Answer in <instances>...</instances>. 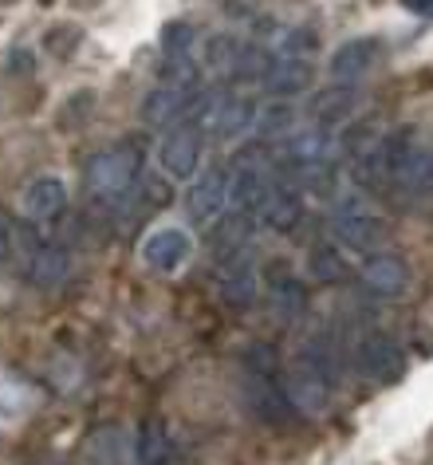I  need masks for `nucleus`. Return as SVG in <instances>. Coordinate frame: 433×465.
Returning a JSON list of instances; mask_svg holds the SVG:
<instances>
[{"label": "nucleus", "instance_id": "nucleus-2", "mask_svg": "<svg viewBox=\"0 0 433 465\" xmlns=\"http://www.w3.org/2000/svg\"><path fill=\"white\" fill-rule=\"evenodd\" d=\"M331 232L355 252H379L386 241V221L367 205V197L359 193H339L335 202V217H331Z\"/></svg>", "mask_w": 433, "mask_h": 465}, {"label": "nucleus", "instance_id": "nucleus-29", "mask_svg": "<svg viewBox=\"0 0 433 465\" xmlns=\"http://www.w3.org/2000/svg\"><path fill=\"white\" fill-rule=\"evenodd\" d=\"M315 48H320L315 28H288L284 40H276V55H284V60H311Z\"/></svg>", "mask_w": 433, "mask_h": 465}, {"label": "nucleus", "instance_id": "nucleus-1", "mask_svg": "<svg viewBox=\"0 0 433 465\" xmlns=\"http://www.w3.org/2000/svg\"><path fill=\"white\" fill-rule=\"evenodd\" d=\"M143 162H146V150H143V143H134V138H123V143L87 154V162H84L87 193L107 205L126 202V197L134 193V185L143 182Z\"/></svg>", "mask_w": 433, "mask_h": 465}, {"label": "nucleus", "instance_id": "nucleus-20", "mask_svg": "<svg viewBox=\"0 0 433 465\" xmlns=\"http://www.w3.org/2000/svg\"><path fill=\"white\" fill-rule=\"evenodd\" d=\"M394 185H402L406 193H418V197H433V146L418 143L414 154L394 173Z\"/></svg>", "mask_w": 433, "mask_h": 465}, {"label": "nucleus", "instance_id": "nucleus-12", "mask_svg": "<svg viewBox=\"0 0 433 465\" xmlns=\"http://www.w3.org/2000/svg\"><path fill=\"white\" fill-rule=\"evenodd\" d=\"M261 225L264 229H272V232H291L300 225V217H303V193H300V185L291 182V178H276L272 185V193H268V202L261 213Z\"/></svg>", "mask_w": 433, "mask_h": 465}, {"label": "nucleus", "instance_id": "nucleus-9", "mask_svg": "<svg viewBox=\"0 0 433 465\" xmlns=\"http://www.w3.org/2000/svg\"><path fill=\"white\" fill-rule=\"evenodd\" d=\"M193 257V237L178 225L170 229H154L150 237L143 241V261L150 264L154 272H178L185 261Z\"/></svg>", "mask_w": 433, "mask_h": 465}, {"label": "nucleus", "instance_id": "nucleus-26", "mask_svg": "<svg viewBox=\"0 0 433 465\" xmlns=\"http://www.w3.org/2000/svg\"><path fill=\"white\" fill-rule=\"evenodd\" d=\"M193 40H197V32L190 20H170V25L162 28V60H182V55H190Z\"/></svg>", "mask_w": 433, "mask_h": 465}, {"label": "nucleus", "instance_id": "nucleus-5", "mask_svg": "<svg viewBox=\"0 0 433 465\" xmlns=\"http://www.w3.org/2000/svg\"><path fill=\"white\" fill-rule=\"evenodd\" d=\"M244 402L268 426H284L300 414L284 391V375H244Z\"/></svg>", "mask_w": 433, "mask_h": 465}, {"label": "nucleus", "instance_id": "nucleus-7", "mask_svg": "<svg viewBox=\"0 0 433 465\" xmlns=\"http://www.w3.org/2000/svg\"><path fill=\"white\" fill-rule=\"evenodd\" d=\"M379 55H382V44L374 36H355V40L339 44L331 52V60H327L331 84H359V79H367L374 72V64H379Z\"/></svg>", "mask_w": 433, "mask_h": 465}, {"label": "nucleus", "instance_id": "nucleus-18", "mask_svg": "<svg viewBox=\"0 0 433 465\" xmlns=\"http://www.w3.org/2000/svg\"><path fill=\"white\" fill-rule=\"evenodd\" d=\"M276 182H268V170H252V166H237L232 170V185H229V202L244 209V213H261L268 193Z\"/></svg>", "mask_w": 433, "mask_h": 465}, {"label": "nucleus", "instance_id": "nucleus-14", "mask_svg": "<svg viewBox=\"0 0 433 465\" xmlns=\"http://www.w3.org/2000/svg\"><path fill=\"white\" fill-rule=\"evenodd\" d=\"M256 119H261V107L249 95H229L217 99L213 111H209V126H213L217 138H241L256 131Z\"/></svg>", "mask_w": 433, "mask_h": 465}, {"label": "nucleus", "instance_id": "nucleus-25", "mask_svg": "<svg viewBox=\"0 0 433 465\" xmlns=\"http://www.w3.org/2000/svg\"><path fill=\"white\" fill-rule=\"evenodd\" d=\"M300 114L296 107H288V103H272V107L261 111V119H256V134L261 138H288L291 131H296Z\"/></svg>", "mask_w": 433, "mask_h": 465}, {"label": "nucleus", "instance_id": "nucleus-6", "mask_svg": "<svg viewBox=\"0 0 433 465\" xmlns=\"http://www.w3.org/2000/svg\"><path fill=\"white\" fill-rule=\"evenodd\" d=\"M217 292L229 308H252L256 300V269H252V257L249 249H237V252H221V264H217Z\"/></svg>", "mask_w": 433, "mask_h": 465}, {"label": "nucleus", "instance_id": "nucleus-11", "mask_svg": "<svg viewBox=\"0 0 433 465\" xmlns=\"http://www.w3.org/2000/svg\"><path fill=\"white\" fill-rule=\"evenodd\" d=\"M331 387L335 382L327 375H320L315 367H308V363H296L284 375V391H288V399L300 414H323L327 402H331Z\"/></svg>", "mask_w": 433, "mask_h": 465}, {"label": "nucleus", "instance_id": "nucleus-13", "mask_svg": "<svg viewBox=\"0 0 433 465\" xmlns=\"http://www.w3.org/2000/svg\"><path fill=\"white\" fill-rule=\"evenodd\" d=\"M362 284L370 288V296H402L409 288V269L398 252H367Z\"/></svg>", "mask_w": 433, "mask_h": 465}, {"label": "nucleus", "instance_id": "nucleus-30", "mask_svg": "<svg viewBox=\"0 0 433 465\" xmlns=\"http://www.w3.org/2000/svg\"><path fill=\"white\" fill-rule=\"evenodd\" d=\"M244 375H280L276 347H268V343H252L249 351H244Z\"/></svg>", "mask_w": 433, "mask_h": 465}, {"label": "nucleus", "instance_id": "nucleus-15", "mask_svg": "<svg viewBox=\"0 0 433 465\" xmlns=\"http://www.w3.org/2000/svg\"><path fill=\"white\" fill-rule=\"evenodd\" d=\"M359 107V91L355 84H331L327 91H315V99H311V123L315 126H327V131H339V126H347V119L355 114Z\"/></svg>", "mask_w": 433, "mask_h": 465}, {"label": "nucleus", "instance_id": "nucleus-10", "mask_svg": "<svg viewBox=\"0 0 433 465\" xmlns=\"http://www.w3.org/2000/svg\"><path fill=\"white\" fill-rule=\"evenodd\" d=\"M20 205H25L28 221H40V225L60 221L67 213V185H64V178H55V173H40V178H32L25 185V193H20Z\"/></svg>", "mask_w": 433, "mask_h": 465}, {"label": "nucleus", "instance_id": "nucleus-22", "mask_svg": "<svg viewBox=\"0 0 433 465\" xmlns=\"http://www.w3.org/2000/svg\"><path fill=\"white\" fill-rule=\"evenodd\" d=\"M268 276H272V272H268ZM272 308L284 320H300L303 308H308V292H303V284L284 269V264H280L276 276H272Z\"/></svg>", "mask_w": 433, "mask_h": 465}, {"label": "nucleus", "instance_id": "nucleus-24", "mask_svg": "<svg viewBox=\"0 0 433 465\" xmlns=\"http://www.w3.org/2000/svg\"><path fill=\"white\" fill-rule=\"evenodd\" d=\"M308 272L320 284H339V281H347V261L335 245H315L308 257Z\"/></svg>", "mask_w": 433, "mask_h": 465}, {"label": "nucleus", "instance_id": "nucleus-16", "mask_svg": "<svg viewBox=\"0 0 433 465\" xmlns=\"http://www.w3.org/2000/svg\"><path fill=\"white\" fill-rule=\"evenodd\" d=\"M311 79H315L311 60H284V55H276L268 75L261 79V87L272 99H300L303 91H311Z\"/></svg>", "mask_w": 433, "mask_h": 465}, {"label": "nucleus", "instance_id": "nucleus-4", "mask_svg": "<svg viewBox=\"0 0 433 465\" xmlns=\"http://www.w3.org/2000/svg\"><path fill=\"white\" fill-rule=\"evenodd\" d=\"M355 367H359L362 379L379 382V387H390V382L402 379L406 359H402V347H398L390 335L370 331V335H362L359 347H355Z\"/></svg>", "mask_w": 433, "mask_h": 465}, {"label": "nucleus", "instance_id": "nucleus-17", "mask_svg": "<svg viewBox=\"0 0 433 465\" xmlns=\"http://www.w3.org/2000/svg\"><path fill=\"white\" fill-rule=\"evenodd\" d=\"M25 272L36 288H48L52 292V288H60L67 281V272H72V252H67L60 241H44V245L28 257Z\"/></svg>", "mask_w": 433, "mask_h": 465}, {"label": "nucleus", "instance_id": "nucleus-23", "mask_svg": "<svg viewBox=\"0 0 433 465\" xmlns=\"http://www.w3.org/2000/svg\"><path fill=\"white\" fill-rule=\"evenodd\" d=\"M241 52H244L241 40H232V36H209L202 64H205L209 75H229L232 79V72H237V64H241Z\"/></svg>", "mask_w": 433, "mask_h": 465}, {"label": "nucleus", "instance_id": "nucleus-33", "mask_svg": "<svg viewBox=\"0 0 433 465\" xmlns=\"http://www.w3.org/2000/svg\"><path fill=\"white\" fill-rule=\"evenodd\" d=\"M8 60H13V67H25V75L32 72V55H28L25 48H13V55H8Z\"/></svg>", "mask_w": 433, "mask_h": 465}, {"label": "nucleus", "instance_id": "nucleus-31", "mask_svg": "<svg viewBox=\"0 0 433 465\" xmlns=\"http://www.w3.org/2000/svg\"><path fill=\"white\" fill-rule=\"evenodd\" d=\"M13 249H16V225H13V217L0 209V264L13 257Z\"/></svg>", "mask_w": 433, "mask_h": 465}, {"label": "nucleus", "instance_id": "nucleus-27", "mask_svg": "<svg viewBox=\"0 0 433 465\" xmlns=\"http://www.w3.org/2000/svg\"><path fill=\"white\" fill-rule=\"evenodd\" d=\"M87 450H91V461L95 465H119L123 450H126V438H123V430L107 426V430H99V434H91Z\"/></svg>", "mask_w": 433, "mask_h": 465}, {"label": "nucleus", "instance_id": "nucleus-8", "mask_svg": "<svg viewBox=\"0 0 433 465\" xmlns=\"http://www.w3.org/2000/svg\"><path fill=\"white\" fill-rule=\"evenodd\" d=\"M229 185H232V173L221 170V166L197 173L190 193H185L190 217L193 221H217L221 213H225V205H229Z\"/></svg>", "mask_w": 433, "mask_h": 465}, {"label": "nucleus", "instance_id": "nucleus-3", "mask_svg": "<svg viewBox=\"0 0 433 465\" xmlns=\"http://www.w3.org/2000/svg\"><path fill=\"white\" fill-rule=\"evenodd\" d=\"M202 123H178L158 143V166L170 182H193L202 170Z\"/></svg>", "mask_w": 433, "mask_h": 465}, {"label": "nucleus", "instance_id": "nucleus-19", "mask_svg": "<svg viewBox=\"0 0 433 465\" xmlns=\"http://www.w3.org/2000/svg\"><path fill=\"white\" fill-rule=\"evenodd\" d=\"M134 458H138V465H166L173 458V438L162 418H146V422L138 426Z\"/></svg>", "mask_w": 433, "mask_h": 465}, {"label": "nucleus", "instance_id": "nucleus-21", "mask_svg": "<svg viewBox=\"0 0 433 465\" xmlns=\"http://www.w3.org/2000/svg\"><path fill=\"white\" fill-rule=\"evenodd\" d=\"M252 229H256V213H244V209L221 213V217H217V229H213V249H217V252L249 249Z\"/></svg>", "mask_w": 433, "mask_h": 465}, {"label": "nucleus", "instance_id": "nucleus-28", "mask_svg": "<svg viewBox=\"0 0 433 465\" xmlns=\"http://www.w3.org/2000/svg\"><path fill=\"white\" fill-rule=\"evenodd\" d=\"M79 44H84V28L79 25H52L44 32V48H48L55 60H72L79 52Z\"/></svg>", "mask_w": 433, "mask_h": 465}, {"label": "nucleus", "instance_id": "nucleus-32", "mask_svg": "<svg viewBox=\"0 0 433 465\" xmlns=\"http://www.w3.org/2000/svg\"><path fill=\"white\" fill-rule=\"evenodd\" d=\"M402 8H409L414 16H426L433 20V0H402Z\"/></svg>", "mask_w": 433, "mask_h": 465}]
</instances>
